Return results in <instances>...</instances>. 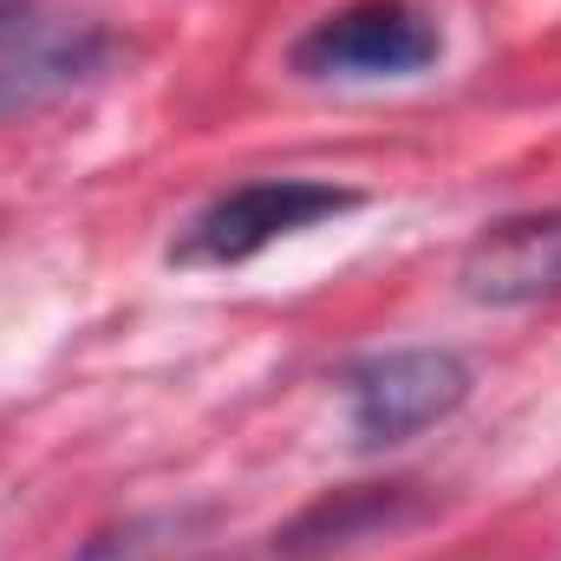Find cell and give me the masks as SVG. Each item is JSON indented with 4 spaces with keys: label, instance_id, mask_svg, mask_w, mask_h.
Instances as JSON below:
<instances>
[{
    "label": "cell",
    "instance_id": "cell-1",
    "mask_svg": "<svg viewBox=\"0 0 561 561\" xmlns=\"http://www.w3.org/2000/svg\"><path fill=\"white\" fill-rule=\"evenodd\" d=\"M353 203H359V190L327 183V176H255V183L222 190L209 209H196L170 255L183 268H236V262H255L262 249H275L280 236L346 216Z\"/></svg>",
    "mask_w": 561,
    "mask_h": 561
},
{
    "label": "cell",
    "instance_id": "cell-2",
    "mask_svg": "<svg viewBox=\"0 0 561 561\" xmlns=\"http://www.w3.org/2000/svg\"><path fill=\"white\" fill-rule=\"evenodd\" d=\"M463 399H470V366L450 346H392V353L346 366V379H340L353 444H366V450L405 444L431 424H444Z\"/></svg>",
    "mask_w": 561,
    "mask_h": 561
},
{
    "label": "cell",
    "instance_id": "cell-3",
    "mask_svg": "<svg viewBox=\"0 0 561 561\" xmlns=\"http://www.w3.org/2000/svg\"><path fill=\"white\" fill-rule=\"evenodd\" d=\"M437 53L444 26L419 0H346L294 39L287 66L300 79H412L437 66Z\"/></svg>",
    "mask_w": 561,
    "mask_h": 561
},
{
    "label": "cell",
    "instance_id": "cell-4",
    "mask_svg": "<svg viewBox=\"0 0 561 561\" xmlns=\"http://www.w3.org/2000/svg\"><path fill=\"white\" fill-rule=\"evenodd\" d=\"M118 59V39L92 20H53L33 0L0 26V118H26L92 79Z\"/></svg>",
    "mask_w": 561,
    "mask_h": 561
},
{
    "label": "cell",
    "instance_id": "cell-5",
    "mask_svg": "<svg viewBox=\"0 0 561 561\" xmlns=\"http://www.w3.org/2000/svg\"><path fill=\"white\" fill-rule=\"evenodd\" d=\"M457 287L477 307H536V300H561V209H536V216H510L496 229H483L463 262H457Z\"/></svg>",
    "mask_w": 561,
    "mask_h": 561
},
{
    "label": "cell",
    "instance_id": "cell-6",
    "mask_svg": "<svg viewBox=\"0 0 561 561\" xmlns=\"http://www.w3.org/2000/svg\"><path fill=\"white\" fill-rule=\"evenodd\" d=\"M419 503H412V490L405 483H373V490H346V496H333V503H320V510H307L300 523H294V536H287V549H340V542H353V536H366V529H392L399 516H412Z\"/></svg>",
    "mask_w": 561,
    "mask_h": 561
},
{
    "label": "cell",
    "instance_id": "cell-7",
    "mask_svg": "<svg viewBox=\"0 0 561 561\" xmlns=\"http://www.w3.org/2000/svg\"><path fill=\"white\" fill-rule=\"evenodd\" d=\"M20 7H26V0H0V26H7V20H13Z\"/></svg>",
    "mask_w": 561,
    "mask_h": 561
}]
</instances>
